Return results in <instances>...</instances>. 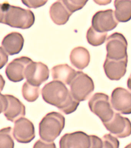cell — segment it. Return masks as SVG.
Here are the masks:
<instances>
[{
    "mask_svg": "<svg viewBox=\"0 0 131 148\" xmlns=\"http://www.w3.org/2000/svg\"><path fill=\"white\" fill-rule=\"evenodd\" d=\"M41 93L45 101L66 114L75 112L80 104L65 84L60 81L54 80L47 83L42 88Z\"/></svg>",
    "mask_w": 131,
    "mask_h": 148,
    "instance_id": "1",
    "label": "cell"
},
{
    "mask_svg": "<svg viewBox=\"0 0 131 148\" xmlns=\"http://www.w3.org/2000/svg\"><path fill=\"white\" fill-rule=\"evenodd\" d=\"M0 15L1 23L23 29L31 27L35 21L31 10L11 5L7 2L1 4Z\"/></svg>",
    "mask_w": 131,
    "mask_h": 148,
    "instance_id": "2",
    "label": "cell"
},
{
    "mask_svg": "<svg viewBox=\"0 0 131 148\" xmlns=\"http://www.w3.org/2000/svg\"><path fill=\"white\" fill-rule=\"evenodd\" d=\"M65 121V118L59 112L48 113L39 124V134L41 138L48 142H54L64 129Z\"/></svg>",
    "mask_w": 131,
    "mask_h": 148,
    "instance_id": "3",
    "label": "cell"
},
{
    "mask_svg": "<svg viewBox=\"0 0 131 148\" xmlns=\"http://www.w3.org/2000/svg\"><path fill=\"white\" fill-rule=\"evenodd\" d=\"M70 86L72 96L80 102L87 100L95 88L92 79L82 71H77Z\"/></svg>",
    "mask_w": 131,
    "mask_h": 148,
    "instance_id": "4",
    "label": "cell"
},
{
    "mask_svg": "<svg viewBox=\"0 0 131 148\" xmlns=\"http://www.w3.org/2000/svg\"><path fill=\"white\" fill-rule=\"evenodd\" d=\"M88 104L90 111L99 118L103 123L110 121L113 117L115 112L107 95L96 92L90 99Z\"/></svg>",
    "mask_w": 131,
    "mask_h": 148,
    "instance_id": "5",
    "label": "cell"
},
{
    "mask_svg": "<svg viewBox=\"0 0 131 148\" xmlns=\"http://www.w3.org/2000/svg\"><path fill=\"white\" fill-rule=\"evenodd\" d=\"M1 113L7 119L14 122L26 115V107L19 99L11 95L1 94Z\"/></svg>",
    "mask_w": 131,
    "mask_h": 148,
    "instance_id": "6",
    "label": "cell"
},
{
    "mask_svg": "<svg viewBox=\"0 0 131 148\" xmlns=\"http://www.w3.org/2000/svg\"><path fill=\"white\" fill-rule=\"evenodd\" d=\"M127 47V40L122 34L113 33L107 39L106 58L116 60L128 58Z\"/></svg>",
    "mask_w": 131,
    "mask_h": 148,
    "instance_id": "7",
    "label": "cell"
},
{
    "mask_svg": "<svg viewBox=\"0 0 131 148\" xmlns=\"http://www.w3.org/2000/svg\"><path fill=\"white\" fill-rule=\"evenodd\" d=\"M118 22L112 9L99 10L93 16L92 26L98 32H106L115 28Z\"/></svg>",
    "mask_w": 131,
    "mask_h": 148,
    "instance_id": "8",
    "label": "cell"
},
{
    "mask_svg": "<svg viewBox=\"0 0 131 148\" xmlns=\"http://www.w3.org/2000/svg\"><path fill=\"white\" fill-rule=\"evenodd\" d=\"M49 68L46 65L42 62L33 61L26 68L25 78L30 84L39 86L49 79Z\"/></svg>",
    "mask_w": 131,
    "mask_h": 148,
    "instance_id": "9",
    "label": "cell"
},
{
    "mask_svg": "<svg viewBox=\"0 0 131 148\" xmlns=\"http://www.w3.org/2000/svg\"><path fill=\"white\" fill-rule=\"evenodd\" d=\"M103 124L107 130L119 138H124L131 135L130 121L119 113L115 112L112 119Z\"/></svg>",
    "mask_w": 131,
    "mask_h": 148,
    "instance_id": "10",
    "label": "cell"
},
{
    "mask_svg": "<svg viewBox=\"0 0 131 148\" xmlns=\"http://www.w3.org/2000/svg\"><path fill=\"white\" fill-rule=\"evenodd\" d=\"M14 137L20 143H29L35 137V127L33 122L24 117L18 119L14 123Z\"/></svg>",
    "mask_w": 131,
    "mask_h": 148,
    "instance_id": "11",
    "label": "cell"
},
{
    "mask_svg": "<svg viewBox=\"0 0 131 148\" xmlns=\"http://www.w3.org/2000/svg\"><path fill=\"white\" fill-rule=\"evenodd\" d=\"M111 103L117 112L124 114H131V92L126 89L115 88L111 93Z\"/></svg>",
    "mask_w": 131,
    "mask_h": 148,
    "instance_id": "12",
    "label": "cell"
},
{
    "mask_svg": "<svg viewBox=\"0 0 131 148\" xmlns=\"http://www.w3.org/2000/svg\"><path fill=\"white\" fill-rule=\"evenodd\" d=\"M60 147L92 148L91 135L82 131H77L63 135L59 141Z\"/></svg>",
    "mask_w": 131,
    "mask_h": 148,
    "instance_id": "13",
    "label": "cell"
},
{
    "mask_svg": "<svg viewBox=\"0 0 131 148\" xmlns=\"http://www.w3.org/2000/svg\"><path fill=\"white\" fill-rule=\"evenodd\" d=\"M33 60L26 56L14 59L8 64L5 69L7 77L11 82H21L25 78V72L27 66Z\"/></svg>",
    "mask_w": 131,
    "mask_h": 148,
    "instance_id": "14",
    "label": "cell"
},
{
    "mask_svg": "<svg viewBox=\"0 0 131 148\" xmlns=\"http://www.w3.org/2000/svg\"><path fill=\"white\" fill-rule=\"evenodd\" d=\"M128 61V58L116 60L106 58L103 67L108 78L118 81L124 77L126 73Z\"/></svg>",
    "mask_w": 131,
    "mask_h": 148,
    "instance_id": "15",
    "label": "cell"
},
{
    "mask_svg": "<svg viewBox=\"0 0 131 148\" xmlns=\"http://www.w3.org/2000/svg\"><path fill=\"white\" fill-rule=\"evenodd\" d=\"M24 40L22 35L18 32H12L5 36L1 47L5 53L12 56L20 53L23 47Z\"/></svg>",
    "mask_w": 131,
    "mask_h": 148,
    "instance_id": "16",
    "label": "cell"
},
{
    "mask_svg": "<svg viewBox=\"0 0 131 148\" xmlns=\"http://www.w3.org/2000/svg\"><path fill=\"white\" fill-rule=\"evenodd\" d=\"M49 13L53 22L59 25L66 24L73 14L65 6L62 0H57L52 5Z\"/></svg>",
    "mask_w": 131,
    "mask_h": 148,
    "instance_id": "17",
    "label": "cell"
},
{
    "mask_svg": "<svg viewBox=\"0 0 131 148\" xmlns=\"http://www.w3.org/2000/svg\"><path fill=\"white\" fill-rule=\"evenodd\" d=\"M52 75L54 80L60 81L70 85L74 78L77 71L67 64L57 65L51 69Z\"/></svg>",
    "mask_w": 131,
    "mask_h": 148,
    "instance_id": "18",
    "label": "cell"
},
{
    "mask_svg": "<svg viewBox=\"0 0 131 148\" xmlns=\"http://www.w3.org/2000/svg\"><path fill=\"white\" fill-rule=\"evenodd\" d=\"M70 59L73 66L82 70L89 65L90 60V54L87 49L79 46L72 49L70 54Z\"/></svg>",
    "mask_w": 131,
    "mask_h": 148,
    "instance_id": "19",
    "label": "cell"
},
{
    "mask_svg": "<svg viewBox=\"0 0 131 148\" xmlns=\"http://www.w3.org/2000/svg\"><path fill=\"white\" fill-rule=\"evenodd\" d=\"M115 17L118 22L126 23L131 19V0H115Z\"/></svg>",
    "mask_w": 131,
    "mask_h": 148,
    "instance_id": "20",
    "label": "cell"
},
{
    "mask_svg": "<svg viewBox=\"0 0 131 148\" xmlns=\"http://www.w3.org/2000/svg\"><path fill=\"white\" fill-rule=\"evenodd\" d=\"M107 32H98L91 26L87 31L86 38L90 45L94 46H100L106 40Z\"/></svg>",
    "mask_w": 131,
    "mask_h": 148,
    "instance_id": "21",
    "label": "cell"
},
{
    "mask_svg": "<svg viewBox=\"0 0 131 148\" xmlns=\"http://www.w3.org/2000/svg\"><path fill=\"white\" fill-rule=\"evenodd\" d=\"M22 91L23 97L26 101L29 102H33L39 98L40 88L39 86L32 85L27 81L24 83Z\"/></svg>",
    "mask_w": 131,
    "mask_h": 148,
    "instance_id": "22",
    "label": "cell"
},
{
    "mask_svg": "<svg viewBox=\"0 0 131 148\" xmlns=\"http://www.w3.org/2000/svg\"><path fill=\"white\" fill-rule=\"evenodd\" d=\"M13 136V129L12 127H5L1 129L0 132V148L14 147Z\"/></svg>",
    "mask_w": 131,
    "mask_h": 148,
    "instance_id": "23",
    "label": "cell"
},
{
    "mask_svg": "<svg viewBox=\"0 0 131 148\" xmlns=\"http://www.w3.org/2000/svg\"><path fill=\"white\" fill-rule=\"evenodd\" d=\"M65 6L72 13L82 9L88 0H62Z\"/></svg>",
    "mask_w": 131,
    "mask_h": 148,
    "instance_id": "24",
    "label": "cell"
},
{
    "mask_svg": "<svg viewBox=\"0 0 131 148\" xmlns=\"http://www.w3.org/2000/svg\"><path fill=\"white\" fill-rule=\"evenodd\" d=\"M102 139L103 142V148L119 147V140L117 138L111 134H105Z\"/></svg>",
    "mask_w": 131,
    "mask_h": 148,
    "instance_id": "25",
    "label": "cell"
},
{
    "mask_svg": "<svg viewBox=\"0 0 131 148\" xmlns=\"http://www.w3.org/2000/svg\"><path fill=\"white\" fill-rule=\"evenodd\" d=\"M48 0H21L24 5L29 8H40L45 5L48 2Z\"/></svg>",
    "mask_w": 131,
    "mask_h": 148,
    "instance_id": "26",
    "label": "cell"
},
{
    "mask_svg": "<svg viewBox=\"0 0 131 148\" xmlns=\"http://www.w3.org/2000/svg\"><path fill=\"white\" fill-rule=\"evenodd\" d=\"M56 145L54 142H48L43 140L42 139L39 140L34 144L33 148H56Z\"/></svg>",
    "mask_w": 131,
    "mask_h": 148,
    "instance_id": "27",
    "label": "cell"
},
{
    "mask_svg": "<svg viewBox=\"0 0 131 148\" xmlns=\"http://www.w3.org/2000/svg\"><path fill=\"white\" fill-rule=\"evenodd\" d=\"M92 139V148H103L102 138L95 135H91Z\"/></svg>",
    "mask_w": 131,
    "mask_h": 148,
    "instance_id": "28",
    "label": "cell"
},
{
    "mask_svg": "<svg viewBox=\"0 0 131 148\" xmlns=\"http://www.w3.org/2000/svg\"><path fill=\"white\" fill-rule=\"evenodd\" d=\"M112 0H93L96 4L100 5H106L111 3Z\"/></svg>",
    "mask_w": 131,
    "mask_h": 148,
    "instance_id": "29",
    "label": "cell"
},
{
    "mask_svg": "<svg viewBox=\"0 0 131 148\" xmlns=\"http://www.w3.org/2000/svg\"><path fill=\"white\" fill-rule=\"evenodd\" d=\"M127 85L128 88L131 91V74L128 79Z\"/></svg>",
    "mask_w": 131,
    "mask_h": 148,
    "instance_id": "30",
    "label": "cell"
},
{
    "mask_svg": "<svg viewBox=\"0 0 131 148\" xmlns=\"http://www.w3.org/2000/svg\"><path fill=\"white\" fill-rule=\"evenodd\" d=\"M125 148H131V143L125 147Z\"/></svg>",
    "mask_w": 131,
    "mask_h": 148,
    "instance_id": "31",
    "label": "cell"
}]
</instances>
